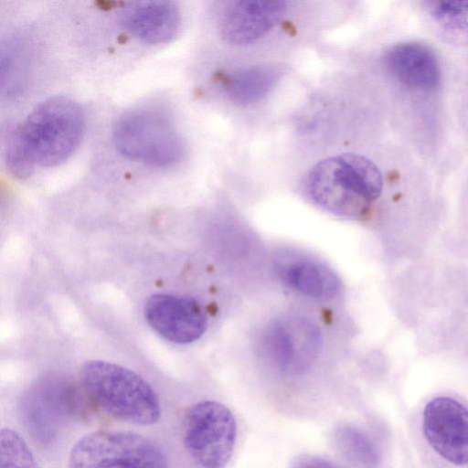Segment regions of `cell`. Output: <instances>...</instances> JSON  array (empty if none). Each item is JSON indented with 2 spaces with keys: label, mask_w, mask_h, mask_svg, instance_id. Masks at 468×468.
Returning <instances> with one entry per match:
<instances>
[{
  "label": "cell",
  "mask_w": 468,
  "mask_h": 468,
  "mask_svg": "<svg viewBox=\"0 0 468 468\" xmlns=\"http://www.w3.org/2000/svg\"><path fill=\"white\" fill-rule=\"evenodd\" d=\"M428 11L447 35L468 39V1H433Z\"/></svg>",
  "instance_id": "obj_15"
},
{
  "label": "cell",
  "mask_w": 468,
  "mask_h": 468,
  "mask_svg": "<svg viewBox=\"0 0 468 468\" xmlns=\"http://www.w3.org/2000/svg\"><path fill=\"white\" fill-rule=\"evenodd\" d=\"M319 333L303 318H283L266 326L260 339L261 355L278 369L290 374L303 372L314 359Z\"/></svg>",
  "instance_id": "obj_7"
},
{
  "label": "cell",
  "mask_w": 468,
  "mask_h": 468,
  "mask_svg": "<svg viewBox=\"0 0 468 468\" xmlns=\"http://www.w3.org/2000/svg\"><path fill=\"white\" fill-rule=\"evenodd\" d=\"M0 468H37L26 441L10 428L0 431Z\"/></svg>",
  "instance_id": "obj_17"
},
{
  "label": "cell",
  "mask_w": 468,
  "mask_h": 468,
  "mask_svg": "<svg viewBox=\"0 0 468 468\" xmlns=\"http://www.w3.org/2000/svg\"><path fill=\"white\" fill-rule=\"evenodd\" d=\"M279 74L276 68L267 65L237 70L227 81V92L230 99L238 103L255 102L272 89Z\"/></svg>",
  "instance_id": "obj_14"
},
{
  "label": "cell",
  "mask_w": 468,
  "mask_h": 468,
  "mask_svg": "<svg viewBox=\"0 0 468 468\" xmlns=\"http://www.w3.org/2000/svg\"><path fill=\"white\" fill-rule=\"evenodd\" d=\"M67 468H168L162 450L129 431H95L72 446Z\"/></svg>",
  "instance_id": "obj_5"
},
{
  "label": "cell",
  "mask_w": 468,
  "mask_h": 468,
  "mask_svg": "<svg viewBox=\"0 0 468 468\" xmlns=\"http://www.w3.org/2000/svg\"><path fill=\"white\" fill-rule=\"evenodd\" d=\"M80 379L90 398L112 418L133 425L149 426L161 418V406L153 388L140 375L122 366L90 360Z\"/></svg>",
  "instance_id": "obj_2"
},
{
  "label": "cell",
  "mask_w": 468,
  "mask_h": 468,
  "mask_svg": "<svg viewBox=\"0 0 468 468\" xmlns=\"http://www.w3.org/2000/svg\"><path fill=\"white\" fill-rule=\"evenodd\" d=\"M422 427L431 447L444 460L468 463V409L459 401L438 397L427 403Z\"/></svg>",
  "instance_id": "obj_8"
},
{
  "label": "cell",
  "mask_w": 468,
  "mask_h": 468,
  "mask_svg": "<svg viewBox=\"0 0 468 468\" xmlns=\"http://www.w3.org/2000/svg\"><path fill=\"white\" fill-rule=\"evenodd\" d=\"M122 23L143 41L159 44L177 34L181 15L177 5L170 1L132 3L122 10Z\"/></svg>",
  "instance_id": "obj_12"
},
{
  "label": "cell",
  "mask_w": 468,
  "mask_h": 468,
  "mask_svg": "<svg viewBox=\"0 0 468 468\" xmlns=\"http://www.w3.org/2000/svg\"><path fill=\"white\" fill-rule=\"evenodd\" d=\"M292 468H338L335 463L314 455H303L293 462Z\"/></svg>",
  "instance_id": "obj_19"
},
{
  "label": "cell",
  "mask_w": 468,
  "mask_h": 468,
  "mask_svg": "<svg viewBox=\"0 0 468 468\" xmlns=\"http://www.w3.org/2000/svg\"><path fill=\"white\" fill-rule=\"evenodd\" d=\"M335 441L341 452L350 461L366 467H373L378 453L370 440L360 431L350 426H341L335 432Z\"/></svg>",
  "instance_id": "obj_16"
},
{
  "label": "cell",
  "mask_w": 468,
  "mask_h": 468,
  "mask_svg": "<svg viewBox=\"0 0 468 468\" xmlns=\"http://www.w3.org/2000/svg\"><path fill=\"white\" fill-rule=\"evenodd\" d=\"M384 63L391 76L403 86L431 91L441 82V67L436 54L426 45L405 42L390 48Z\"/></svg>",
  "instance_id": "obj_11"
},
{
  "label": "cell",
  "mask_w": 468,
  "mask_h": 468,
  "mask_svg": "<svg viewBox=\"0 0 468 468\" xmlns=\"http://www.w3.org/2000/svg\"><path fill=\"white\" fill-rule=\"evenodd\" d=\"M84 124L83 112L76 101L55 96L37 105L18 129L34 163L54 166L78 147Z\"/></svg>",
  "instance_id": "obj_3"
},
{
  "label": "cell",
  "mask_w": 468,
  "mask_h": 468,
  "mask_svg": "<svg viewBox=\"0 0 468 468\" xmlns=\"http://www.w3.org/2000/svg\"><path fill=\"white\" fill-rule=\"evenodd\" d=\"M306 188L320 207L338 215L356 216L380 197L383 178L367 157L343 154L317 163L307 175Z\"/></svg>",
  "instance_id": "obj_1"
},
{
  "label": "cell",
  "mask_w": 468,
  "mask_h": 468,
  "mask_svg": "<svg viewBox=\"0 0 468 468\" xmlns=\"http://www.w3.org/2000/svg\"><path fill=\"white\" fill-rule=\"evenodd\" d=\"M286 4L278 0L236 1L220 22L222 37L229 44L246 45L264 36L283 16Z\"/></svg>",
  "instance_id": "obj_10"
},
{
  "label": "cell",
  "mask_w": 468,
  "mask_h": 468,
  "mask_svg": "<svg viewBox=\"0 0 468 468\" xmlns=\"http://www.w3.org/2000/svg\"><path fill=\"white\" fill-rule=\"evenodd\" d=\"M3 155L7 170L17 178H27L34 171V163L19 133L18 126L10 129L3 138Z\"/></svg>",
  "instance_id": "obj_18"
},
{
  "label": "cell",
  "mask_w": 468,
  "mask_h": 468,
  "mask_svg": "<svg viewBox=\"0 0 468 468\" xmlns=\"http://www.w3.org/2000/svg\"><path fill=\"white\" fill-rule=\"evenodd\" d=\"M149 325L163 338L176 344H189L202 336L207 319L201 305L193 298L156 293L144 304Z\"/></svg>",
  "instance_id": "obj_9"
},
{
  "label": "cell",
  "mask_w": 468,
  "mask_h": 468,
  "mask_svg": "<svg viewBox=\"0 0 468 468\" xmlns=\"http://www.w3.org/2000/svg\"><path fill=\"white\" fill-rule=\"evenodd\" d=\"M279 275L288 286L310 297L332 298L340 290V282L331 270L309 260L282 264Z\"/></svg>",
  "instance_id": "obj_13"
},
{
  "label": "cell",
  "mask_w": 468,
  "mask_h": 468,
  "mask_svg": "<svg viewBox=\"0 0 468 468\" xmlns=\"http://www.w3.org/2000/svg\"><path fill=\"white\" fill-rule=\"evenodd\" d=\"M236 435L233 413L218 401H199L186 413L183 441L199 468H225L232 455Z\"/></svg>",
  "instance_id": "obj_6"
},
{
  "label": "cell",
  "mask_w": 468,
  "mask_h": 468,
  "mask_svg": "<svg viewBox=\"0 0 468 468\" xmlns=\"http://www.w3.org/2000/svg\"><path fill=\"white\" fill-rule=\"evenodd\" d=\"M112 137L121 154L151 166L174 165L184 153L171 118L153 108L135 109L121 115L113 124Z\"/></svg>",
  "instance_id": "obj_4"
}]
</instances>
